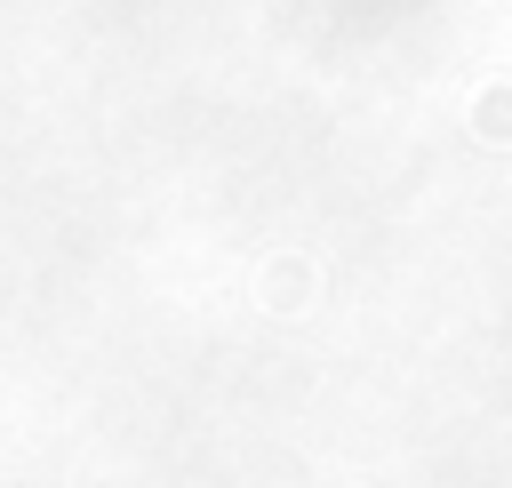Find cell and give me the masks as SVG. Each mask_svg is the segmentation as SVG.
<instances>
[{"label": "cell", "mask_w": 512, "mask_h": 488, "mask_svg": "<svg viewBox=\"0 0 512 488\" xmlns=\"http://www.w3.org/2000/svg\"><path fill=\"white\" fill-rule=\"evenodd\" d=\"M480 136H512V88H488V104H480Z\"/></svg>", "instance_id": "obj_1"}]
</instances>
